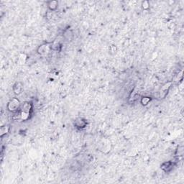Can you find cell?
I'll use <instances>...</instances> for the list:
<instances>
[{
    "label": "cell",
    "instance_id": "obj_1",
    "mask_svg": "<svg viewBox=\"0 0 184 184\" xmlns=\"http://www.w3.org/2000/svg\"><path fill=\"white\" fill-rule=\"evenodd\" d=\"M33 112V104L31 102H25L21 106L20 110V116L23 122L29 120Z\"/></svg>",
    "mask_w": 184,
    "mask_h": 184
},
{
    "label": "cell",
    "instance_id": "obj_2",
    "mask_svg": "<svg viewBox=\"0 0 184 184\" xmlns=\"http://www.w3.org/2000/svg\"><path fill=\"white\" fill-rule=\"evenodd\" d=\"M21 106H22V104H21V102L19 100V99L14 97L12 99H10L8 103H7V109L10 112L16 113L17 112H20Z\"/></svg>",
    "mask_w": 184,
    "mask_h": 184
},
{
    "label": "cell",
    "instance_id": "obj_3",
    "mask_svg": "<svg viewBox=\"0 0 184 184\" xmlns=\"http://www.w3.org/2000/svg\"><path fill=\"white\" fill-rule=\"evenodd\" d=\"M51 50H52L51 44L43 43L38 47L37 52H38V53L40 55V56H46L50 53V51Z\"/></svg>",
    "mask_w": 184,
    "mask_h": 184
},
{
    "label": "cell",
    "instance_id": "obj_4",
    "mask_svg": "<svg viewBox=\"0 0 184 184\" xmlns=\"http://www.w3.org/2000/svg\"><path fill=\"white\" fill-rule=\"evenodd\" d=\"M73 125L76 128L79 129V130H83L85 129L88 125V122H87L86 119L84 117H77L73 122Z\"/></svg>",
    "mask_w": 184,
    "mask_h": 184
},
{
    "label": "cell",
    "instance_id": "obj_5",
    "mask_svg": "<svg viewBox=\"0 0 184 184\" xmlns=\"http://www.w3.org/2000/svg\"><path fill=\"white\" fill-rule=\"evenodd\" d=\"M176 163L173 161H165L160 165V168L165 173H169L174 168Z\"/></svg>",
    "mask_w": 184,
    "mask_h": 184
},
{
    "label": "cell",
    "instance_id": "obj_6",
    "mask_svg": "<svg viewBox=\"0 0 184 184\" xmlns=\"http://www.w3.org/2000/svg\"><path fill=\"white\" fill-rule=\"evenodd\" d=\"M173 82L171 81H168V82L165 83L160 89V98L162 99H164V98L166 97V96L168 95V91H169L170 89H171V86H172Z\"/></svg>",
    "mask_w": 184,
    "mask_h": 184
},
{
    "label": "cell",
    "instance_id": "obj_7",
    "mask_svg": "<svg viewBox=\"0 0 184 184\" xmlns=\"http://www.w3.org/2000/svg\"><path fill=\"white\" fill-rule=\"evenodd\" d=\"M23 89V85L21 82H16L13 85L12 87V90L15 94L16 95H20L22 93Z\"/></svg>",
    "mask_w": 184,
    "mask_h": 184
},
{
    "label": "cell",
    "instance_id": "obj_8",
    "mask_svg": "<svg viewBox=\"0 0 184 184\" xmlns=\"http://www.w3.org/2000/svg\"><path fill=\"white\" fill-rule=\"evenodd\" d=\"M58 4H59L58 1H56V0H54V1H47V8H48V10H50V11H56V10L58 8Z\"/></svg>",
    "mask_w": 184,
    "mask_h": 184
},
{
    "label": "cell",
    "instance_id": "obj_9",
    "mask_svg": "<svg viewBox=\"0 0 184 184\" xmlns=\"http://www.w3.org/2000/svg\"><path fill=\"white\" fill-rule=\"evenodd\" d=\"M73 31H72L71 30H70L69 28H68L63 31V38L69 42V41L71 40L72 38H73Z\"/></svg>",
    "mask_w": 184,
    "mask_h": 184
},
{
    "label": "cell",
    "instance_id": "obj_10",
    "mask_svg": "<svg viewBox=\"0 0 184 184\" xmlns=\"http://www.w3.org/2000/svg\"><path fill=\"white\" fill-rule=\"evenodd\" d=\"M10 127L9 125H4V126H1L0 128V136L1 137H3L4 135H6L7 134H8L9 132H10Z\"/></svg>",
    "mask_w": 184,
    "mask_h": 184
},
{
    "label": "cell",
    "instance_id": "obj_11",
    "mask_svg": "<svg viewBox=\"0 0 184 184\" xmlns=\"http://www.w3.org/2000/svg\"><path fill=\"white\" fill-rule=\"evenodd\" d=\"M152 101V98L150 96H142L140 99V103L142 106H147L150 104Z\"/></svg>",
    "mask_w": 184,
    "mask_h": 184
},
{
    "label": "cell",
    "instance_id": "obj_12",
    "mask_svg": "<svg viewBox=\"0 0 184 184\" xmlns=\"http://www.w3.org/2000/svg\"><path fill=\"white\" fill-rule=\"evenodd\" d=\"M27 56H26V54H24V53H22V54L20 55V57H19V63L20 64V65H22V64H24V63L26 62V61H27Z\"/></svg>",
    "mask_w": 184,
    "mask_h": 184
},
{
    "label": "cell",
    "instance_id": "obj_13",
    "mask_svg": "<svg viewBox=\"0 0 184 184\" xmlns=\"http://www.w3.org/2000/svg\"><path fill=\"white\" fill-rule=\"evenodd\" d=\"M141 6H142V10H148L150 9V6L149 1H142V4H141Z\"/></svg>",
    "mask_w": 184,
    "mask_h": 184
},
{
    "label": "cell",
    "instance_id": "obj_14",
    "mask_svg": "<svg viewBox=\"0 0 184 184\" xmlns=\"http://www.w3.org/2000/svg\"><path fill=\"white\" fill-rule=\"evenodd\" d=\"M116 52H117V47H116V45H112L110 46V47H109L110 54L114 55V54H116Z\"/></svg>",
    "mask_w": 184,
    "mask_h": 184
}]
</instances>
